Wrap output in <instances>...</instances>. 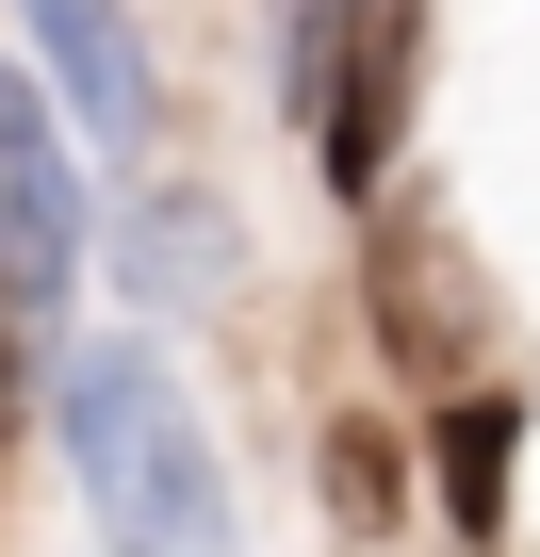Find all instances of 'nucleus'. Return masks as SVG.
<instances>
[{"label":"nucleus","mask_w":540,"mask_h":557,"mask_svg":"<svg viewBox=\"0 0 540 557\" xmlns=\"http://www.w3.org/2000/svg\"><path fill=\"white\" fill-rule=\"evenodd\" d=\"M50 426H66V475L115 557H229V475H213V426L164 377V345H66Z\"/></svg>","instance_id":"obj_1"},{"label":"nucleus","mask_w":540,"mask_h":557,"mask_svg":"<svg viewBox=\"0 0 540 557\" xmlns=\"http://www.w3.org/2000/svg\"><path fill=\"white\" fill-rule=\"evenodd\" d=\"M83 278V164L50 132V99L0 66V312H50Z\"/></svg>","instance_id":"obj_2"},{"label":"nucleus","mask_w":540,"mask_h":557,"mask_svg":"<svg viewBox=\"0 0 540 557\" xmlns=\"http://www.w3.org/2000/svg\"><path fill=\"white\" fill-rule=\"evenodd\" d=\"M17 17H34V50H50V83H66V115L99 148H148L164 132V66L131 34V0H17Z\"/></svg>","instance_id":"obj_3"},{"label":"nucleus","mask_w":540,"mask_h":557,"mask_svg":"<svg viewBox=\"0 0 540 557\" xmlns=\"http://www.w3.org/2000/svg\"><path fill=\"white\" fill-rule=\"evenodd\" d=\"M393 115H410V0H377L361 66L328 83V197H361V181L393 164Z\"/></svg>","instance_id":"obj_4"},{"label":"nucleus","mask_w":540,"mask_h":557,"mask_svg":"<svg viewBox=\"0 0 540 557\" xmlns=\"http://www.w3.org/2000/svg\"><path fill=\"white\" fill-rule=\"evenodd\" d=\"M507 475H524V394H459L442 410V508H459V541L507 524Z\"/></svg>","instance_id":"obj_5"},{"label":"nucleus","mask_w":540,"mask_h":557,"mask_svg":"<svg viewBox=\"0 0 540 557\" xmlns=\"http://www.w3.org/2000/svg\"><path fill=\"white\" fill-rule=\"evenodd\" d=\"M213 278H229V213H197V197H148V213H131V296L197 312Z\"/></svg>","instance_id":"obj_6"},{"label":"nucleus","mask_w":540,"mask_h":557,"mask_svg":"<svg viewBox=\"0 0 540 557\" xmlns=\"http://www.w3.org/2000/svg\"><path fill=\"white\" fill-rule=\"evenodd\" d=\"M328 492H344V524H377V508H393V443L344 426V443H328Z\"/></svg>","instance_id":"obj_7"}]
</instances>
